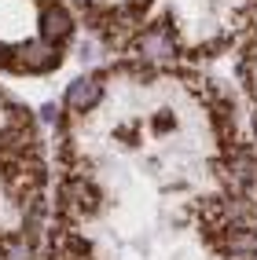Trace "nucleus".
Wrapping results in <instances>:
<instances>
[{"label":"nucleus","instance_id":"f257e3e1","mask_svg":"<svg viewBox=\"0 0 257 260\" xmlns=\"http://www.w3.org/2000/svg\"><path fill=\"white\" fill-rule=\"evenodd\" d=\"M70 37V15H66L59 4H44L41 8V41L59 44Z\"/></svg>","mask_w":257,"mask_h":260},{"label":"nucleus","instance_id":"f03ea898","mask_svg":"<svg viewBox=\"0 0 257 260\" xmlns=\"http://www.w3.org/2000/svg\"><path fill=\"white\" fill-rule=\"evenodd\" d=\"M99 95H103V84L96 77H81V81H74L70 88H66V107L74 114H84V110H92L99 103Z\"/></svg>","mask_w":257,"mask_h":260},{"label":"nucleus","instance_id":"7ed1b4c3","mask_svg":"<svg viewBox=\"0 0 257 260\" xmlns=\"http://www.w3.org/2000/svg\"><path fill=\"white\" fill-rule=\"evenodd\" d=\"M140 55H147V59H169V55H173V33H169L165 26H151L140 37Z\"/></svg>","mask_w":257,"mask_h":260},{"label":"nucleus","instance_id":"20e7f679","mask_svg":"<svg viewBox=\"0 0 257 260\" xmlns=\"http://www.w3.org/2000/svg\"><path fill=\"white\" fill-rule=\"evenodd\" d=\"M224 253H228L232 260H257V231L235 228V231L224 238Z\"/></svg>","mask_w":257,"mask_h":260}]
</instances>
